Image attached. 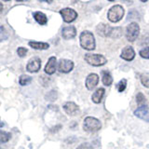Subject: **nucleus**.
<instances>
[{
	"label": "nucleus",
	"mask_w": 149,
	"mask_h": 149,
	"mask_svg": "<svg viewBox=\"0 0 149 149\" xmlns=\"http://www.w3.org/2000/svg\"><path fill=\"white\" fill-rule=\"evenodd\" d=\"M77 149H92V146H91V144L88 143H83Z\"/></svg>",
	"instance_id": "30"
},
{
	"label": "nucleus",
	"mask_w": 149,
	"mask_h": 149,
	"mask_svg": "<svg viewBox=\"0 0 149 149\" xmlns=\"http://www.w3.org/2000/svg\"><path fill=\"white\" fill-rule=\"evenodd\" d=\"M140 34V27L136 22H130L126 28V37L130 42L136 40Z\"/></svg>",
	"instance_id": "5"
},
{
	"label": "nucleus",
	"mask_w": 149,
	"mask_h": 149,
	"mask_svg": "<svg viewBox=\"0 0 149 149\" xmlns=\"http://www.w3.org/2000/svg\"><path fill=\"white\" fill-rule=\"evenodd\" d=\"M16 1H19V2H21V1H29V0H16Z\"/></svg>",
	"instance_id": "33"
},
{
	"label": "nucleus",
	"mask_w": 149,
	"mask_h": 149,
	"mask_svg": "<svg viewBox=\"0 0 149 149\" xmlns=\"http://www.w3.org/2000/svg\"><path fill=\"white\" fill-rule=\"evenodd\" d=\"M141 79V83L143 84V86L146 88H149V73H143L140 77Z\"/></svg>",
	"instance_id": "22"
},
{
	"label": "nucleus",
	"mask_w": 149,
	"mask_h": 149,
	"mask_svg": "<svg viewBox=\"0 0 149 149\" xmlns=\"http://www.w3.org/2000/svg\"><path fill=\"white\" fill-rule=\"evenodd\" d=\"M109 1H111V2H112V1H115V0H109Z\"/></svg>",
	"instance_id": "35"
},
{
	"label": "nucleus",
	"mask_w": 149,
	"mask_h": 149,
	"mask_svg": "<svg viewBox=\"0 0 149 149\" xmlns=\"http://www.w3.org/2000/svg\"><path fill=\"white\" fill-rule=\"evenodd\" d=\"M104 88H99L98 90H96L94 92H93V94L91 96V100L93 102H95V104H100L102 102V97L104 95Z\"/></svg>",
	"instance_id": "16"
},
{
	"label": "nucleus",
	"mask_w": 149,
	"mask_h": 149,
	"mask_svg": "<svg viewBox=\"0 0 149 149\" xmlns=\"http://www.w3.org/2000/svg\"><path fill=\"white\" fill-rule=\"evenodd\" d=\"M80 45L84 49L93 50L95 49L94 36L90 31H84L80 35Z\"/></svg>",
	"instance_id": "1"
},
{
	"label": "nucleus",
	"mask_w": 149,
	"mask_h": 149,
	"mask_svg": "<svg viewBox=\"0 0 149 149\" xmlns=\"http://www.w3.org/2000/svg\"><path fill=\"white\" fill-rule=\"evenodd\" d=\"M29 46L35 49H48L49 48V45L44 42H36V41H30Z\"/></svg>",
	"instance_id": "18"
},
{
	"label": "nucleus",
	"mask_w": 149,
	"mask_h": 149,
	"mask_svg": "<svg viewBox=\"0 0 149 149\" xmlns=\"http://www.w3.org/2000/svg\"><path fill=\"white\" fill-rule=\"evenodd\" d=\"M123 15L124 8L119 5H116V6L112 7L107 12V18L112 22H118L123 18Z\"/></svg>",
	"instance_id": "3"
},
{
	"label": "nucleus",
	"mask_w": 149,
	"mask_h": 149,
	"mask_svg": "<svg viewBox=\"0 0 149 149\" xmlns=\"http://www.w3.org/2000/svg\"><path fill=\"white\" fill-rule=\"evenodd\" d=\"M62 36L64 39H72L77 36V29L74 26L64 27L62 31Z\"/></svg>",
	"instance_id": "15"
},
{
	"label": "nucleus",
	"mask_w": 149,
	"mask_h": 149,
	"mask_svg": "<svg viewBox=\"0 0 149 149\" xmlns=\"http://www.w3.org/2000/svg\"><path fill=\"white\" fill-rule=\"evenodd\" d=\"M126 87H127V80H126V79H121V80L119 81V83H118V91L119 92L124 91Z\"/></svg>",
	"instance_id": "27"
},
{
	"label": "nucleus",
	"mask_w": 149,
	"mask_h": 149,
	"mask_svg": "<svg viewBox=\"0 0 149 149\" xmlns=\"http://www.w3.org/2000/svg\"><path fill=\"white\" fill-rule=\"evenodd\" d=\"M11 137L10 133H8L3 130H0V143H7Z\"/></svg>",
	"instance_id": "23"
},
{
	"label": "nucleus",
	"mask_w": 149,
	"mask_h": 149,
	"mask_svg": "<svg viewBox=\"0 0 149 149\" xmlns=\"http://www.w3.org/2000/svg\"><path fill=\"white\" fill-rule=\"evenodd\" d=\"M63 108L68 116H76L79 113V107L73 102H67L63 104Z\"/></svg>",
	"instance_id": "10"
},
{
	"label": "nucleus",
	"mask_w": 149,
	"mask_h": 149,
	"mask_svg": "<svg viewBox=\"0 0 149 149\" xmlns=\"http://www.w3.org/2000/svg\"><path fill=\"white\" fill-rule=\"evenodd\" d=\"M8 34L6 30V28L4 26H0V42L8 39Z\"/></svg>",
	"instance_id": "24"
},
{
	"label": "nucleus",
	"mask_w": 149,
	"mask_h": 149,
	"mask_svg": "<svg viewBox=\"0 0 149 149\" xmlns=\"http://www.w3.org/2000/svg\"><path fill=\"white\" fill-rule=\"evenodd\" d=\"M134 115L137 118H141L146 122H149V107L147 105L139 106L138 108L134 111Z\"/></svg>",
	"instance_id": "8"
},
{
	"label": "nucleus",
	"mask_w": 149,
	"mask_h": 149,
	"mask_svg": "<svg viewBox=\"0 0 149 149\" xmlns=\"http://www.w3.org/2000/svg\"><path fill=\"white\" fill-rule=\"evenodd\" d=\"M60 13H61V15H62L63 19V21L65 22H74L76 19L77 18V11H74V9L72 8H63V9H61L60 10Z\"/></svg>",
	"instance_id": "6"
},
{
	"label": "nucleus",
	"mask_w": 149,
	"mask_h": 149,
	"mask_svg": "<svg viewBox=\"0 0 149 149\" xmlns=\"http://www.w3.org/2000/svg\"><path fill=\"white\" fill-rule=\"evenodd\" d=\"M140 1H142V2H146L147 0H140Z\"/></svg>",
	"instance_id": "34"
},
{
	"label": "nucleus",
	"mask_w": 149,
	"mask_h": 149,
	"mask_svg": "<svg viewBox=\"0 0 149 149\" xmlns=\"http://www.w3.org/2000/svg\"><path fill=\"white\" fill-rule=\"evenodd\" d=\"M112 29H113V27L109 26L108 24H104V23H100V24L96 27V31L98 33V35H100L101 36L110 37Z\"/></svg>",
	"instance_id": "13"
},
{
	"label": "nucleus",
	"mask_w": 149,
	"mask_h": 149,
	"mask_svg": "<svg viewBox=\"0 0 149 149\" xmlns=\"http://www.w3.org/2000/svg\"><path fill=\"white\" fill-rule=\"evenodd\" d=\"M56 99H57V92L55 91H51L46 95V100L48 101H55Z\"/></svg>",
	"instance_id": "25"
},
{
	"label": "nucleus",
	"mask_w": 149,
	"mask_h": 149,
	"mask_svg": "<svg viewBox=\"0 0 149 149\" xmlns=\"http://www.w3.org/2000/svg\"><path fill=\"white\" fill-rule=\"evenodd\" d=\"M31 81H32V77L27 76V74H22V76L20 77V79H19V82H20L22 86H26Z\"/></svg>",
	"instance_id": "21"
},
{
	"label": "nucleus",
	"mask_w": 149,
	"mask_h": 149,
	"mask_svg": "<svg viewBox=\"0 0 149 149\" xmlns=\"http://www.w3.org/2000/svg\"><path fill=\"white\" fill-rule=\"evenodd\" d=\"M3 11V5L0 3V13H1Z\"/></svg>",
	"instance_id": "32"
},
{
	"label": "nucleus",
	"mask_w": 149,
	"mask_h": 149,
	"mask_svg": "<svg viewBox=\"0 0 149 149\" xmlns=\"http://www.w3.org/2000/svg\"><path fill=\"white\" fill-rule=\"evenodd\" d=\"M120 57L125 61H128V62L132 61L135 57V51L132 49V47H130V46L125 47L122 49V51H121Z\"/></svg>",
	"instance_id": "12"
},
{
	"label": "nucleus",
	"mask_w": 149,
	"mask_h": 149,
	"mask_svg": "<svg viewBox=\"0 0 149 149\" xmlns=\"http://www.w3.org/2000/svg\"><path fill=\"white\" fill-rule=\"evenodd\" d=\"M42 2H47V3H51L52 2V0H40Z\"/></svg>",
	"instance_id": "31"
},
{
	"label": "nucleus",
	"mask_w": 149,
	"mask_h": 149,
	"mask_svg": "<svg viewBox=\"0 0 149 149\" xmlns=\"http://www.w3.org/2000/svg\"><path fill=\"white\" fill-rule=\"evenodd\" d=\"M74 68V63L70 60L66 59H62L59 61L58 63V70L59 72L63 73V74H67L69 72H71Z\"/></svg>",
	"instance_id": "7"
},
{
	"label": "nucleus",
	"mask_w": 149,
	"mask_h": 149,
	"mask_svg": "<svg viewBox=\"0 0 149 149\" xmlns=\"http://www.w3.org/2000/svg\"><path fill=\"white\" fill-rule=\"evenodd\" d=\"M102 80L104 86H110L113 83V77L108 71H102Z\"/></svg>",
	"instance_id": "17"
},
{
	"label": "nucleus",
	"mask_w": 149,
	"mask_h": 149,
	"mask_svg": "<svg viewBox=\"0 0 149 149\" xmlns=\"http://www.w3.org/2000/svg\"><path fill=\"white\" fill-rule=\"evenodd\" d=\"M57 69V60L55 57H50L45 66V73L48 74H52Z\"/></svg>",
	"instance_id": "14"
},
{
	"label": "nucleus",
	"mask_w": 149,
	"mask_h": 149,
	"mask_svg": "<svg viewBox=\"0 0 149 149\" xmlns=\"http://www.w3.org/2000/svg\"><path fill=\"white\" fill-rule=\"evenodd\" d=\"M139 17H140V15H139V13H138V11H136V10H130V12H129V15H128V20L130 19H139Z\"/></svg>",
	"instance_id": "28"
},
{
	"label": "nucleus",
	"mask_w": 149,
	"mask_h": 149,
	"mask_svg": "<svg viewBox=\"0 0 149 149\" xmlns=\"http://www.w3.org/2000/svg\"><path fill=\"white\" fill-rule=\"evenodd\" d=\"M86 62L92 65V66H102L106 63V59L104 56L101 54H92V53H87L84 57Z\"/></svg>",
	"instance_id": "4"
},
{
	"label": "nucleus",
	"mask_w": 149,
	"mask_h": 149,
	"mask_svg": "<svg viewBox=\"0 0 149 149\" xmlns=\"http://www.w3.org/2000/svg\"><path fill=\"white\" fill-rule=\"evenodd\" d=\"M102 128V124L99 119H97L93 116H87L84 119L83 129L88 132H98Z\"/></svg>",
	"instance_id": "2"
},
{
	"label": "nucleus",
	"mask_w": 149,
	"mask_h": 149,
	"mask_svg": "<svg viewBox=\"0 0 149 149\" xmlns=\"http://www.w3.org/2000/svg\"><path fill=\"white\" fill-rule=\"evenodd\" d=\"M34 18L35 20L39 23L41 25H44L48 22V19H47V16L43 12H40V11H36L34 13Z\"/></svg>",
	"instance_id": "19"
},
{
	"label": "nucleus",
	"mask_w": 149,
	"mask_h": 149,
	"mask_svg": "<svg viewBox=\"0 0 149 149\" xmlns=\"http://www.w3.org/2000/svg\"><path fill=\"white\" fill-rule=\"evenodd\" d=\"M140 56L143 59L149 60V47H146V48L140 50Z\"/></svg>",
	"instance_id": "26"
},
{
	"label": "nucleus",
	"mask_w": 149,
	"mask_h": 149,
	"mask_svg": "<svg viewBox=\"0 0 149 149\" xmlns=\"http://www.w3.org/2000/svg\"><path fill=\"white\" fill-rule=\"evenodd\" d=\"M4 1H8V0H4Z\"/></svg>",
	"instance_id": "36"
},
{
	"label": "nucleus",
	"mask_w": 149,
	"mask_h": 149,
	"mask_svg": "<svg viewBox=\"0 0 149 149\" xmlns=\"http://www.w3.org/2000/svg\"><path fill=\"white\" fill-rule=\"evenodd\" d=\"M40 67H41V60L36 57L29 61V63H27L26 69L30 73H36L39 71Z\"/></svg>",
	"instance_id": "11"
},
{
	"label": "nucleus",
	"mask_w": 149,
	"mask_h": 149,
	"mask_svg": "<svg viewBox=\"0 0 149 149\" xmlns=\"http://www.w3.org/2000/svg\"><path fill=\"white\" fill-rule=\"evenodd\" d=\"M136 102L138 106H143V105H146V99L143 93L139 92L136 95Z\"/></svg>",
	"instance_id": "20"
},
{
	"label": "nucleus",
	"mask_w": 149,
	"mask_h": 149,
	"mask_svg": "<svg viewBox=\"0 0 149 149\" xmlns=\"http://www.w3.org/2000/svg\"><path fill=\"white\" fill-rule=\"evenodd\" d=\"M17 53H18L19 56H20V57H24V56L27 54V49L21 47V48H19L17 49Z\"/></svg>",
	"instance_id": "29"
},
{
	"label": "nucleus",
	"mask_w": 149,
	"mask_h": 149,
	"mask_svg": "<svg viewBox=\"0 0 149 149\" xmlns=\"http://www.w3.org/2000/svg\"><path fill=\"white\" fill-rule=\"evenodd\" d=\"M98 83H99V76L97 74L91 73L87 77L85 85L88 91H91L98 85Z\"/></svg>",
	"instance_id": "9"
}]
</instances>
